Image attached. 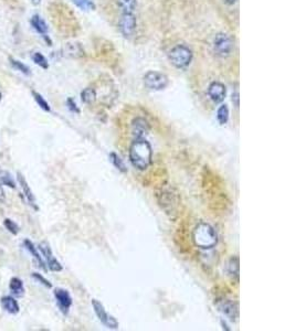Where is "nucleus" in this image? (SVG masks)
Listing matches in <instances>:
<instances>
[{"label":"nucleus","mask_w":295,"mask_h":331,"mask_svg":"<svg viewBox=\"0 0 295 331\" xmlns=\"http://www.w3.org/2000/svg\"><path fill=\"white\" fill-rule=\"evenodd\" d=\"M157 198L160 206L163 208L164 211L167 213V214L177 213V210H178V206L180 204L179 196L177 192H175L170 188L163 189L159 194H157Z\"/></svg>","instance_id":"obj_4"},{"label":"nucleus","mask_w":295,"mask_h":331,"mask_svg":"<svg viewBox=\"0 0 295 331\" xmlns=\"http://www.w3.org/2000/svg\"><path fill=\"white\" fill-rule=\"evenodd\" d=\"M131 130L134 140H138V138H144L145 135L148 134L149 132V124L148 122L143 118V117H136L134 118L131 125Z\"/></svg>","instance_id":"obj_14"},{"label":"nucleus","mask_w":295,"mask_h":331,"mask_svg":"<svg viewBox=\"0 0 295 331\" xmlns=\"http://www.w3.org/2000/svg\"><path fill=\"white\" fill-rule=\"evenodd\" d=\"M4 226L5 228H6L8 231L13 234V236H17V234L19 233L20 231V228L17 223H16L15 221H13L12 218H5L4 220Z\"/></svg>","instance_id":"obj_30"},{"label":"nucleus","mask_w":295,"mask_h":331,"mask_svg":"<svg viewBox=\"0 0 295 331\" xmlns=\"http://www.w3.org/2000/svg\"><path fill=\"white\" fill-rule=\"evenodd\" d=\"M217 120L220 125L227 124L229 120V108L226 104L220 106L217 110Z\"/></svg>","instance_id":"obj_25"},{"label":"nucleus","mask_w":295,"mask_h":331,"mask_svg":"<svg viewBox=\"0 0 295 331\" xmlns=\"http://www.w3.org/2000/svg\"><path fill=\"white\" fill-rule=\"evenodd\" d=\"M24 246L26 248V250H28V252L32 255V258H34L36 260L37 263H38L39 265V268L44 270L45 272H47V265H46V262L44 260V258H42V255L39 253V250H37L36 246H35V244L32 243L30 240L28 238H26L25 241H24Z\"/></svg>","instance_id":"obj_15"},{"label":"nucleus","mask_w":295,"mask_h":331,"mask_svg":"<svg viewBox=\"0 0 295 331\" xmlns=\"http://www.w3.org/2000/svg\"><path fill=\"white\" fill-rule=\"evenodd\" d=\"M38 250L41 253L42 258H44L48 268L52 272H61L62 270V268H63L62 265L60 264V262L55 258V255H53L49 244H48L47 242H41L38 245Z\"/></svg>","instance_id":"obj_8"},{"label":"nucleus","mask_w":295,"mask_h":331,"mask_svg":"<svg viewBox=\"0 0 295 331\" xmlns=\"http://www.w3.org/2000/svg\"><path fill=\"white\" fill-rule=\"evenodd\" d=\"M144 85L148 90H163L168 86L169 80L164 73L157 71H149L144 76Z\"/></svg>","instance_id":"obj_5"},{"label":"nucleus","mask_w":295,"mask_h":331,"mask_svg":"<svg viewBox=\"0 0 295 331\" xmlns=\"http://www.w3.org/2000/svg\"><path fill=\"white\" fill-rule=\"evenodd\" d=\"M6 202V194L3 189V184H0V204H5Z\"/></svg>","instance_id":"obj_33"},{"label":"nucleus","mask_w":295,"mask_h":331,"mask_svg":"<svg viewBox=\"0 0 295 331\" xmlns=\"http://www.w3.org/2000/svg\"><path fill=\"white\" fill-rule=\"evenodd\" d=\"M217 306L219 308V312H221L224 316L231 322H235L239 317V307L237 304L229 300H220Z\"/></svg>","instance_id":"obj_11"},{"label":"nucleus","mask_w":295,"mask_h":331,"mask_svg":"<svg viewBox=\"0 0 295 331\" xmlns=\"http://www.w3.org/2000/svg\"><path fill=\"white\" fill-rule=\"evenodd\" d=\"M233 50V41L226 34H218L213 40V51L220 58H227Z\"/></svg>","instance_id":"obj_6"},{"label":"nucleus","mask_w":295,"mask_h":331,"mask_svg":"<svg viewBox=\"0 0 295 331\" xmlns=\"http://www.w3.org/2000/svg\"><path fill=\"white\" fill-rule=\"evenodd\" d=\"M9 290L16 297H23L25 295L24 282L18 277H13L9 282Z\"/></svg>","instance_id":"obj_19"},{"label":"nucleus","mask_w":295,"mask_h":331,"mask_svg":"<svg viewBox=\"0 0 295 331\" xmlns=\"http://www.w3.org/2000/svg\"><path fill=\"white\" fill-rule=\"evenodd\" d=\"M110 159H111L112 164H113L115 166V168L119 169L120 172H127V168H126V166H125L124 162H123V160L119 156H117V154L115 152H111Z\"/></svg>","instance_id":"obj_28"},{"label":"nucleus","mask_w":295,"mask_h":331,"mask_svg":"<svg viewBox=\"0 0 295 331\" xmlns=\"http://www.w3.org/2000/svg\"><path fill=\"white\" fill-rule=\"evenodd\" d=\"M122 14H134L137 6V0H117Z\"/></svg>","instance_id":"obj_20"},{"label":"nucleus","mask_w":295,"mask_h":331,"mask_svg":"<svg viewBox=\"0 0 295 331\" xmlns=\"http://www.w3.org/2000/svg\"><path fill=\"white\" fill-rule=\"evenodd\" d=\"M17 180H18V184L21 186V190H23V194L26 198L27 202H28V204L32 208V209L38 211L39 210V206L37 204V200H36V196L34 194V192L30 189V186L27 182V180L25 179V177L23 176L21 172H17Z\"/></svg>","instance_id":"obj_12"},{"label":"nucleus","mask_w":295,"mask_h":331,"mask_svg":"<svg viewBox=\"0 0 295 331\" xmlns=\"http://www.w3.org/2000/svg\"><path fill=\"white\" fill-rule=\"evenodd\" d=\"M208 95L212 102L221 103L227 95V88L221 82L214 81L209 85Z\"/></svg>","instance_id":"obj_13"},{"label":"nucleus","mask_w":295,"mask_h":331,"mask_svg":"<svg viewBox=\"0 0 295 331\" xmlns=\"http://www.w3.org/2000/svg\"><path fill=\"white\" fill-rule=\"evenodd\" d=\"M232 102H234L235 108H239V93L238 92H235L232 95Z\"/></svg>","instance_id":"obj_34"},{"label":"nucleus","mask_w":295,"mask_h":331,"mask_svg":"<svg viewBox=\"0 0 295 331\" xmlns=\"http://www.w3.org/2000/svg\"><path fill=\"white\" fill-rule=\"evenodd\" d=\"M237 2H238V0H224V2L228 4H234Z\"/></svg>","instance_id":"obj_35"},{"label":"nucleus","mask_w":295,"mask_h":331,"mask_svg":"<svg viewBox=\"0 0 295 331\" xmlns=\"http://www.w3.org/2000/svg\"><path fill=\"white\" fill-rule=\"evenodd\" d=\"M0 305H2L5 312L10 314H17L20 310L18 302L16 300V298L12 296H4L2 300H0Z\"/></svg>","instance_id":"obj_16"},{"label":"nucleus","mask_w":295,"mask_h":331,"mask_svg":"<svg viewBox=\"0 0 295 331\" xmlns=\"http://www.w3.org/2000/svg\"><path fill=\"white\" fill-rule=\"evenodd\" d=\"M31 94H32V96H34V100H36V103L38 104V106L41 110H44L45 112H50L51 110L49 103L47 102L44 96H42L40 93L36 92V90H32Z\"/></svg>","instance_id":"obj_26"},{"label":"nucleus","mask_w":295,"mask_h":331,"mask_svg":"<svg viewBox=\"0 0 295 331\" xmlns=\"http://www.w3.org/2000/svg\"><path fill=\"white\" fill-rule=\"evenodd\" d=\"M55 297L59 308L63 314H68L70 308L72 306V297L70 295L69 292L67 290H63V288H56L55 292Z\"/></svg>","instance_id":"obj_10"},{"label":"nucleus","mask_w":295,"mask_h":331,"mask_svg":"<svg viewBox=\"0 0 295 331\" xmlns=\"http://www.w3.org/2000/svg\"><path fill=\"white\" fill-rule=\"evenodd\" d=\"M67 105H68V108L71 112H73V113H77V114L80 113V110L78 108V105H77L76 102H74L73 98H68L67 100Z\"/></svg>","instance_id":"obj_32"},{"label":"nucleus","mask_w":295,"mask_h":331,"mask_svg":"<svg viewBox=\"0 0 295 331\" xmlns=\"http://www.w3.org/2000/svg\"><path fill=\"white\" fill-rule=\"evenodd\" d=\"M221 324H222V328L223 329H226V330H230V328H228V326L223 322V320L221 322Z\"/></svg>","instance_id":"obj_37"},{"label":"nucleus","mask_w":295,"mask_h":331,"mask_svg":"<svg viewBox=\"0 0 295 331\" xmlns=\"http://www.w3.org/2000/svg\"><path fill=\"white\" fill-rule=\"evenodd\" d=\"M0 184L7 186L12 189H16V182L14 178L12 177V174H10L8 172H5V170L0 172Z\"/></svg>","instance_id":"obj_27"},{"label":"nucleus","mask_w":295,"mask_h":331,"mask_svg":"<svg viewBox=\"0 0 295 331\" xmlns=\"http://www.w3.org/2000/svg\"><path fill=\"white\" fill-rule=\"evenodd\" d=\"M31 26L34 28L39 34L42 36H48V31H49V28H48V24L46 21L42 19L39 14H34L30 20Z\"/></svg>","instance_id":"obj_18"},{"label":"nucleus","mask_w":295,"mask_h":331,"mask_svg":"<svg viewBox=\"0 0 295 331\" xmlns=\"http://www.w3.org/2000/svg\"><path fill=\"white\" fill-rule=\"evenodd\" d=\"M192 241L197 248L201 250H211L218 243V236L216 230L210 224L201 222L197 224L192 231Z\"/></svg>","instance_id":"obj_2"},{"label":"nucleus","mask_w":295,"mask_h":331,"mask_svg":"<svg viewBox=\"0 0 295 331\" xmlns=\"http://www.w3.org/2000/svg\"><path fill=\"white\" fill-rule=\"evenodd\" d=\"M130 162L134 167L141 172L146 170L153 162V149L151 144L144 138L134 140L130 147Z\"/></svg>","instance_id":"obj_1"},{"label":"nucleus","mask_w":295,"mask_h":331,"mask_svg":"<svg viewBox=\"0 0 295 331\" xmlns=\"http://www.w3.org/2000/svg\"><path fill=\"white\" fill-rule=\"evenodd\" d=\"M92 306H93L96 316H98V318L101 320V322L103 324L106 328H109V329L119 328V322H117V320L113 316H111V314L106 312L104 306L102 305L100 302L93 300Z\"/></svg>","instance_id":"obj_9"},{"label":"nucleus","mask_w":295,"mask_h":331,"mask_svg":"<svg viewBox=\"0 0 295 331\" xmlns=\"http://www.w3.org/2000/svg\"><path fill=\"white\" fill-rule=\"evenodd\" d=\"M137 20L134 14H122L119 21V29L125 38H131L136 31Z\"/></svg>","instance_id":"obj_7"},{"label":"nucleus","mask_w":295,"mask_h":331,"mask_svg":"<svg viewBox=\"0 0 295 331\" xmlns=\"http://www.w3.org/2000/svg\"><path fill=\"white\" fill-rule=\"evenodd\" d=\"M3 100V94H2V92H0V100Z\"/></svg>","instance_id":"obj_38"},{"label":"nucleus","mask_w":295,"mask_h":331,"mask_svg":"<svg viewBox=\"0 0 295 331\" xmlns=\"http://www.w3.org/2000/svg\"><path fill=\"white\" fill-rule=\"evenodd\" d=\"M72 2L76 6L82 10H94L95 4L92 0H72Z\"/></svg>","instance_id":"obj_29"},{"label":"nucleus","mask_w":295,"mask_h":331,"mask_svg":"<svg viewBox=\"0 0 295 331\" xmlns=\"http://www.w3.org/2000/svg\"><path fill=\"white\" fill-rule=\"evenodd\" d=\"M63 56L68 58H82L84 56V50L79 44H67L62 49Z\"/></svg>","instance_id":"obj_17"},{"label":"nucleus","mask_w":295,"mask_h":331,"mask_svg":"<svg viewBox=\"0 0 295 331\" xmlns=\"http://www.w3.org/2000/svg\"><path fill=\"white\" fill-rule=\"evenodd\" d=\"M227 272L228 275L231 277L232 280H239V258H231L228 262L227 265Z\"/></svg>","instance_id":"obj_21"},{"label":"nucleus","mask_w":295,"mask_h":331,"mask_svg":"<svg viewBox=\"0 0 295 331\" xmlns=\"http://www.w3.org/2000/svg\"><path fill=\"white\" fill-rule=\"evenodd\" d=\"M31 276H32V278H35L37 282H39L41 285L46 286L47 288H52L51 282L49 280H46L45 277L42 276L41 274H39V273H32Z\"/></svg>","instance_id":"obj_31"},{"label":"nucleus","mask_w":295,"mask_h":331,"mask_svg":"<svg viewBox=\"0 0 295 331\" xmlns=\"http://www.w3.org/2000/svg\"><path fill=\"white\" fill-rule=\"evenodd\" d=\"M9 62H10V64H12V66L15 68V70L21 72L23 74H25V76H30L31 74L30 68L28 66H26L24 62L16 60V58L13 56H9Z\"/></svg>","instance_id":"obj_22"},{"label":"nucleus","mask_w":295,"mask_h":331,"mask_svg":"<svg viewBox=\"0 0 295 331\" xmlns=\"http://www.w3.org/2000/svg\"><path fill=\"white\" fill-rule=\"evenodd\" d=\"M31 60L34 61L37 66H39L44 70H48L49 68V62H48L47 58L40 52H34L31 54Z\"/></svg>","instance_id":"obj_24"},{"label":"nucleus","mask_w":295,"mask_h":331,"mask_svg":"<svg viewBox=\"0 0 295 331\" xmlns=\"http://www.w3.org/2000/svg\"><path fill=\"white\" fill-rule=\"evenodd\" d=\"M81 100L85 104H93L96 100V92L93 88H87L81 92Z\"/></svg>","instance_id":"obj_23"},{"label":"nucleus","mask_w":295,"mask_h":331,"mask_svg":"<svg viewBox=\"0 0 295 331\" xmlns=\"http://www.w3.org/2000/svg\"><path fill=\"white\" fill-rule=\"evenodd\" d=\"M32 4H35V6H38V4H41V0H31Z\"/></svg>","instance_id":"obj_36"},{"label":"nucleus","mask_w":295,"mask_h":331,"mask_svg":"<svg viewBox=\"0 0 295 331\" xmlns=\"http://www.w3.org/2000/svg\"><path fill=\"white\" fill-rule=\"evenodd\" d=\"M192 51L189 46L185 44H177L168 53L169 62L176 68H185L189 66L192 61Z\"/></svg>","instance_id":"obj_3"}]
</instances>
